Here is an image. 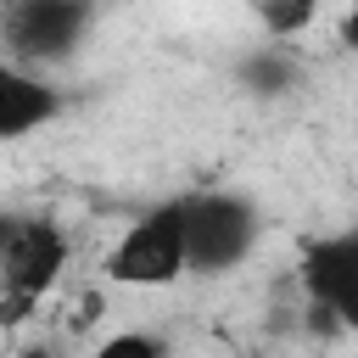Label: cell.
Masks as SVG:
<instances>
[{
    "mask_svg": "<svg viewBox=\"0 0 358 358\" xmlns=\"http://www.w3.org/2000/svg\"><path fill=\"white\" fill-rule=\"evenodd\" d=\"M341 45H347V50H358V6L341 17Z\"/></svg>",
    "mask_w": 358,
    "mask_h": 358,
    "instance_id": "cell-10",
    "label": "cell"
},
{
    "mask_svg": "<svg viewBox=\"0 0 358 358\" xmlns=\"http://www.w3.org/2000/svg\"><path fill=\"white\" fill-rule=\"evenodd\" d=\"M28 358H50V352H28ZM90 358H168V347H162L157 336H145V330H117V336H106Z\"/></svg>",
    "mask_w": 358,
    "mask_h": 358,
    "instance_id": "cell-8",
    "label": "cell"
},
{
    "mask_svg": "<svg viewBox=\"0 0 358 358\" xmlns=\"http://www.w3.org/2000/svg\"><path fill=\"white\" fill-rule=\"evenodd\" d=\"M106 280L129 285V291H162L179 285L190 274V224H185V196H168L145 213H134V224H123V235L106 252Z\"/></svg>",
    "mask_w": 358,
    "mask_h": 358,
    "instance_id": "cell-1",
    "label": "cell"
},
{
    "mask_svg": "<svg viewBox=\"0 0 358 358\" xmlns=\"http://www.w3.org/2000/svg\"><path fill=\"white\" fill-rule=\"evenodd\" d=\"M90 22H95V11H90L84 0H17V6H6V17H0L6 62L45 73V67L67 62V56L84 45Z\"/></svg>",
    "mask_w": 358,
    "mask_h": 358,
    "instance_id": "cell-4",
    "label": "cell"
},
{
    "mask_svg": "<svg viewBox=\"0 0 358 358\" xmlns=\"http://www.w3.org/2000/svg\"><path fill=\"white\" fill-rule=\"evenodd\" d=\"M73 257V241L56 218H6L0 229V296H6V319H28L34 302H45V291L62 280Z\"/></svg>",
    "mask_w": 358,
    "mask_h": 358,
    "instance_id": "cell-3",
    "label": "cell"
},
{
    "mask_svg": "<svg viewBox=\"0 0 358 358\" xmlns=\"http://www.w3.org/2000/svg\"><path fill=\"white\" fill-rule=\"evenodd\" d=\"M185 224H190V274H235L257 241L263 213L246 190H185Z\"/></svg>",
    "mask_w": 358,
    "mask_h": 358,
    "instance_id": "cell-2",
    "label": "cell"
},
{
    "mask_svg": "<svg viewBox=\"0 0 358 358\" xmlns=\"http://www.w3.org/2000/svg\"><path fill=\"white\" fill-rule=\"evenodd\" d=\"M56 112H62V90L45 73L0 56V140H22V134L45 129Z\"/></svg>",
    "mask_w": 358,
    "mask_h": 358,
    "instance_id": "cell-6",
    "label": "cell"
},
{
    "mask_svg": "<svg viewBox=\"0 0 358 358\" xmlns=\"http://www.w3.org/2000/svg\"><path fill=\"white\" fill-rule=\"evenodd\" d=\"M296 280L319 313H330L341 330H358V224L308 241Z\"/></svg>",
    "mask_w": 358,
    "mask_h": 358,
    "instance_id": "cell-5",
    "label": "cell"
},
{
    "mask_svg": "<svg viewBox=\"0 0 358 358\" xmlns=\"http://www.w3.org/2000/svg\"><path fill=\"white\" fill-rule=\"evenodd\" d=\"M241 84H246L252 95H285V90L296 84V56H291L280 39H268V45H257V50L241 62Z\"/></svg>",
    "mask_w": 358,
    "mask_h": 358,
    "instance_id": "cell-7",
    "label": "cell"
},
{
    "mask_svg": "<svg viewBox=\"0 0 358 358\" xmlns=\"http://www.w3.org/2000/svg\"><path fill=\"white\" fill-rule=\"evenodd\" d=\"M268 34H296L302 22H313V6H263L257 11Z\"/></svg>",
    "mask_w": 358,
    "mask_h": 358,
    "instance_id": "cell-9",
    "label": "cell"
}]
</instances>
